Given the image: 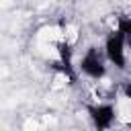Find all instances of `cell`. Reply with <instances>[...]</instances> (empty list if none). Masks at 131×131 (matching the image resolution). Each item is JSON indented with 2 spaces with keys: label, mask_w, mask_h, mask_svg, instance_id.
Returning a JSON list of instances; mask_svg holds the SVG:
<instances>
[{
  "label": "cell",
  "mask_w": 131,
  "mask_h": 131,
  "mask_svg": "<svg viewBox=\"0 0 131 131\" xmlns=\"http://www.w3.org/2000/svg\"><path fill=\"white\" fill-rule=\"evenodd\" d=\"M88 117L94 123V127L98 129H108L117 123V108H115V100H94L92 104H88Z\"/></svg>",
  "instance_id": "3"
},
{
  "label": "cell",
  "mask_w": 131,
  "mask_h": 131,
  "mask_svg": "<svg viewBox=\"0 0 131 131\" xmlns=\"http://www.w3.org/2000/svg\"><path fill=\"white\" fill-rule=\"evenodd\" d=\"M129 33H123L119 29L108 31L106 39H104V57L106 63L115 66L117 70H125L127 68V57H129Z\"/></svg>",
  "instance_id": "1"
},
{
  "label": "cell",
  "mask_w": 131,
  "mask_h": 131,
  "mask_svg": "<svg viewBox=\"0 0 131 131\" xmlns=\"http://www.w3.org/2000/svg\"><path fill=\"white\" fill-rule=\"evenodd\" d=\"M78 70L92 82L106 76V57H104L102 47L92 45V47L84 49V53H82V57L78 61Z\"/></svg>",
  "instance_id": "2"
}]
</instances>
